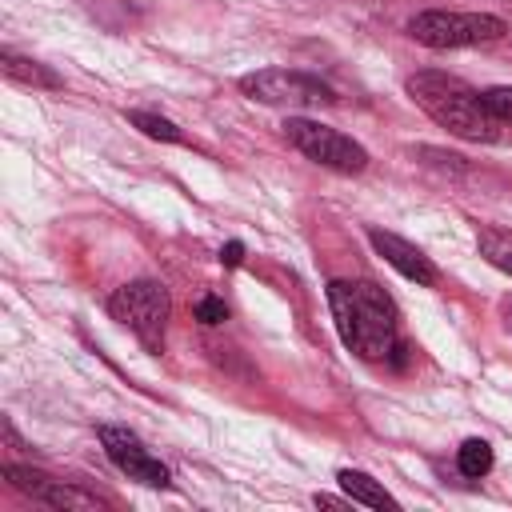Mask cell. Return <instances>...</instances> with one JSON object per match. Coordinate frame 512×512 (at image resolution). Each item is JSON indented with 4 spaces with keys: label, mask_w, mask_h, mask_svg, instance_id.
I'll use <instances>...</instances> for the list:
<instances>
[{
    "label": "cell",
    "mask_w": 512,
    "mask_h": 512,
    "mask_svg": "<svg viewBox=\"0 0 512 512\" xmlns=\"http://www.w3.org/2000/svg\"><path fill=\"white\" fill-rule=\"evenodd\" d=\"M316 504H320V508H344L348 500H336V496H324V492H316Z\"/></svg>",
    "instance_id": "18"
},
{
    "label": "cell",
    "mask_w": 512,
    "mask_h": 512,
    "mask_svg": "<svg viewBox=\"0 0 512 512\" xmlns=\"http://www.w3.org/2000/svg\"><path fill=\"white\" fill-rule=\"evenodd\" d=\"M100 444L108 452V460L128 476V480H140L148 488H168L172 484V472L168 464H160L144 440L132 432V428H120V424H100Z\"/></svg>",
    "instance_id": "7"
},
{
    "label": "cell",
    "mask_w": 512,
    "mask_h": 512,
    "mask_svg": "<svg viewBox=\"0 0 512 512\" xmlns=\"http://www.w3.org/2000/svg\"><path fill=\"white\" fill-rule=\"evenodd\" d=\"M456 468H460L468 480L488 476V472H492V444H488V440H480V436L464 440V444L456 448Z\"/></svg>",
    "instance_id": "12"
},
{
    "label": "cell",
    "mask_w": 512,
    "mask_h": 512,
    "mask_svg": "<svg viewBox=\"0 0 512 512\" xmlns=\"http://www.w3.org/2000/svg\"><path fill=\"white\" fill-rule=\"evenodd\" d=\"M0 68H4V76L8 80H16V84H32V88H60V76L52 72V68H44V64H36V60H28V56H16V52H0Z\"/></svg>",
    "instance_id": "11"
},
{
    "label": "cell",
    "mask_w": 512,
    "mask_h": 512,
    "mask_svg": "<svg viewBox=\"0 0 512 512\" xmlns=\"http://www.w3.org/2000/svg\"><path fill=\"white\" fill-rule=\"evenodd\" d=\"M284 136L296 152H304L312 164L320 168H332V172H344V176H356L368 168V152L364 144H356L352 136L320 124V120H308V116H288L284 120Z\"/></svg>",
    "instance_id": "6"
},
{
    "label": "cell",
    "mask_w": 512,
    "mask_h": 512,
    "mask_svg": "<svg viewBox=\"0 0 512 512\" xmlns=\"http://www.w3.org/2000/svg\"><path fill=\"white\" fill-rule=\"evenodd\" d=\"M508 24L492 12H448V8H428L408 20V36L424 48H472V44H492L504 40Z\"/></svg>",
    "instance_id": "3"
},
{
    "label": "cell",
    "mask_w": 512,
    "mask_h": 512,
    "mask_svg": "<svg viewBox=\"0 0 512 512\" xmlns=\"http://www.w3.org/2000/svg\"><path fill=\"white\" fill-rule=\"evenodd\" d=\"M340 488H344V496L352 500V504H364V508H396V500L384 492V484H376L368 472H360V468H340Z\"/></svg>",
    "instance_id": "10"
},
{
    "label": "cell",
    "mask_w": 512,
    "mask_h": 512,
    "mask_svg": "<svg viewBox=\"0 0 512 512\" xmlns=\"http://www.w3.org/2000/svg\"><path fill=\"white\" fill-rule=\"evenodd\" d=\"M196 320H204V324H224V320H228L224 300H220V296H204V300H196Z\"/></svg>",
    "instance_id": "16"
},
{
    "label": "cell",
    "mask_w": 512,
    "mask_h": 512,
    "mask_svg": "<svg viewBox=\"0 0 512 512\" xmlns=\"http://www.w3.org/2000/svg\"><path fill=\"white\" fill-rule=\"evenodd\" d=\"M108 312H112V320H120L128 332H136L144 348L160 352L164 328H168V312H172L168 288H164L160 280H132V284H120V288L108 296Z\"/></svg>",
    "instance_id": "4"
},
{
    "label": "cell",
    "mask_w": 512,
    "mask_h": 512,
    "mask_svg": "<svg viewBox=\"0 0 512 512\" xmlns=\"http://www.w3.org/2000/svg\"><path fill=\"white\" fill-rule=\"evenodd\" d=\"M408 96L440 128H448L460 140H476V144H496L500 140V120L488 112L484 92H476L460 76H448V72H436V68H420V72L408 76Z\"/></svg>",
    "instance_id": "2"
},
{
    "label": "cell",
    "mask_w": 512,
    "mask_h": 512,
    "mask_svg": "<svg viewBox=\"0 0 512 512\" xmlns=\"http://www.w3.org/2000/svg\"><path fill=\"white\" fill-rule=\"evenodd\" d=\"M368 244H372L400 276H408V280H416V284H436V264H432L416 244H408L404 236L384 232V228H368Z\"/></svg>",
    "instance_id": "9"
},
{
    "label": "cell",
    "mask_w": 512,
    "mask_h": 512,
    "mask_svg": "<svg viewBox=\"0 0 512 512\" xmlns=\"http://www.w3.org/2000/svg\"><path fill=\"white\" fill-rule=\"evenodd\" d=\"M484 104H488V112H492L500 124H512V84L488 88V92H484Z\"/></svg>",
    "instance_id": "15"
},
{
    "label": "cell",
    "mask_w": 512,
    "mask_h": 512,
    "mask_svg": "<svg viewBox=\"0 0 512 512\" xmlns=\"http://www.w3.org/2000/svg\"><path fill=\"white\" fill-rule=\"evenodd\" d=\"M124 120L132 124V128H140L144 136H152V140H164V144H180L184 140V132L172 124V120H164V116H156V112H124Z\"/></svg>",
    "instance_id": "14"
},
{
    "label": "cell",
    "mask_w": 512,
    "mask_h": 512,
    "mask_svg": "<svg viewBox=\"0 0 512 512\" xmlns=\"http://www.w3.org/2000/svg\"><path fill=\"white\" fill-rule=\"evenodd\" d=\"M328 308L348 352H356L360 360H388L400 336L396 308L384 288H376L372 280H332Z\"/></svg>",
    "instance_id": "1"
},
{
    "label": "cell",
    "mask_w": 512,
    "mask_h": 512,
    "mask_svg": "<svg viewBox=\"0 0 512 512\" xmlns=\"http://www.w3.org/2000/svg\"><path fill=\"white\" fill-rule=\"evenodd\" d=\"M480 256H484L492 268H500V272L512 276V232H504V228H484V232H480Z\"/></svg>",
    "instance_id": "13"
},
{
    "label": "cell",
    "mask_w": 512,
    "mask_h": 512,
    "mask_svg": "<svg viewBox=\"0 0 512 512\" xmlns=\"http://www.w3.org/2000/svg\"><path fill=\"white\" fill-rule=\"evenodd\" d=\"M240 260H244V244H240V240H228V244L220 248V264H224V268H236Z\"/></svg>",
    "instance_id": "17"
},
{
    "label": "cell",
    "mask_w": 512,
    "mask_h": 512,
    "mask_svg": "<svg viewBox=\"0 0 512 512\" xmlns=\"http://www.w3.org/2000/svg\"><path fill=\"white\" fill-rule=\"evenodd\" d=\"M4 480L16 492H24V496H32V500H40L48 508H100V500L92 492L72 488L64 480H52V476H44V472H36L28 464H4Z\"/></svg>",
    "instance_id": "8"
},
{
    "label": "cell",
    "mask_w": 512,
    "mask_h": 512,
    "mask_svg": "<svg viewBox=\"0 0 512 512\" xmlns=\"http://www.w3.org/2000/svg\"><path fill=\"white\" fill-rule=\"evenodd\" d=\"M236 88L268 108H328L336 104V92L308 72H292V68H260L236 80Z\"/></svg>",
    "instance_id": "5"
}]
</instances>
